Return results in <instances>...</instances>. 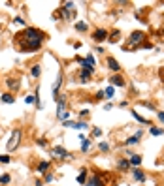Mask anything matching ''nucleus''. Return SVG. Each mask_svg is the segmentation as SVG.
<instances>
[{
	"mask_svg": "<svg viewBox=\"0 0 164 186\" xmlns=\"http://www.w3.org/2000/svg\"><path fill=\"white\" fill-rule=\"evenodd\" d=\"M151 134H153V135H162V134H164V130H162V128H155V126H151Z\"/></svg>",
	"mask_w": 164,
	"mask_h": 186,
	"instance_id": "nucleus-21",
	"label": "nucleus"
},
{
	"mask_svg": "<svg viewBox=\"0 0 164 186\" xmlns=\"http://www.w3.org/2000/svg\"><path fill=\"white\" fill-rule=\"evenodd\" d=\"M6 85H8L9 90H17V89H19V81H17V79H12V77L6 81Z\"/></svg>",
	"mask_w": 164,
	"mask_h": 186,
	"instance_id": "nucleus-12",
	"label": "nucleus"
},
{
	"mask_svg": "<svg viewBox=\"0 0 164 186\" xmlns=\"http://www.w3.org/2000/svg\"><path fill=\"white\" fill-rule=\"evenodd\" d=\"M132 115H134V118H136V120H138V122H141V124H147V120H145V118H144V117H141V115H138V113H136V111H134V113H132Z\"/></svg>",
	"mask_w": 164,
	"mask_h": 186,
	"instance_id": "nucleus-23",
	"label": "nucleus"
},
{
	"mask_svg": "<svg viewBox=\"0 0 164 186\" xmlns=\"http://www.w3.org/2000/svg\"><path fill=\"white\" fill-rule=\"evenodd\" d=\"M140 137H141V130H140V132H138L136 135H132V137H128V139L125 141V145H128V147H130V145H136L138 141H140Z\"/></svg>",
	"mask_w": 164,
	"mask_h": 186,
	"instance_id": "nucleus-10",
	"label": "nucleus"
},
{
	"mask_svg": "<svg viewBox=\"0 0 164 186\" xmlns=\"http://www.w3.org/2000/svg\"><path fill=\"white\" fill-rule=\"evenodd\" d=\"M78 182H81V184L87 182V169H81V173L78 175Z\"/></svg>",
	"mask_w": 164,
	"mask_h": 186,
	"instance_id": "nucleus-18",
	"label": "nucleus"
},
{
	"mask_svg": "<svg viewBox=\"0 0 164 186\" xmlns=\"http://www.w3.org/2000/svg\"><path fill=\"white\" fill-rule=\"evenodd\" d=\"M0 163H9V156L8 154H0Z\"/></svg>",
	"mask_w": 164,
	"mask_h": 186,
	"instance_id": "nucleus-26",
	"label": "nucleus"
},
{
	"mask_svg": "<svg viewBox=\"0 0 164 186\" xmlns=\"http://www.w3.org/2000/svg\"><path fill=\"white\" fill-rule=\"evenodd\" d=\"M144 38H145V34L144 32H132L130 34V38H128V43H126V49H132V47H136V45H140L141 41H144Z\"/></svg>",
	"mask_w": 164,
	"mask_h": 186,
	"instance_id": "nucleus-2",
	"label": "nucleus"
},
{
	"mask_svg": "<svg viewBox=\"0 0 164 186\" xmlns=\"http://www.w3.org/2000/svg\"><path fill=\"white\" fill-rule=\"evenodd\" d=\"M53 154L55 156H60V158H70V152L66 149H62V147H55L53 149Z\"/></svg>",
	"mask_w": 164,
	"mask_h": 186,
	"instance_id": "nucleus-7",
	"label": "nucleus"
},
{
	"mask_svg": "<svg viewBox=\"0 0 164 186\" xmlns=\"http://www.w3.org/2000/svg\"><path fill=\"white\" fill-rule=\"evenodd\" d=\"M93 134H94L96 137H100V135H102V130H100V128H94V132H93Z\"/></svg>",
	"mask_w": 164,
	"mask_h": 186,
	"instance_id": "nucleus-31",
	"label": "nucleus"
},
{
	"mask_svg": "<svg viewBox=\"0 0 164 186\" xmlns=\"http://www.w3.org/2000/svg\"><path fill=\"white\" fill-rule=\"evenodd\" d=\"M21 143V130H13L12 132V139H9V143H8V150H15Z\"/></svg>",
	"mask_w": 164,
	"mask_h": 186,
	"instance_id": "nucleus-3",
	"label": "nucleus"
},
{
	"mask_svg": "<svg viewBox=\"0 0 164 186\" xmlns=\"http://www.w3.org/2000/svg\"><path fill=\"white\" fill-rule=\"evenodd\" d=\"M68 117H70V113H66V111L59 115V118H60V120H68Z\"/></svg>",
	"mask_w": 164,
	"mask_h": 186,
	"instance_id": "nucleus-29",
	"label": "nucleus"
},
{
	"mask_svg": "<svg viewBox=\"0 0 164 186\" xmlns=\"http://www.w3.org/2000/svg\"><path fill=\"white\" fill-rule=\"evenodd\" d=\"M87 23H83V21H78V23H75V30H79V32H87Z\"/></svg>",
	"mask_w": 164,
	"mask_h": 186,
	"instance_id": "nucleus-16",
	"label": "nucleus"
},
{
	"mask_svg": "<svg viewBox=\"0 0 164 186\" xmlns=\"http://www.w3.org/2000/svg\"><path fill=\"white\" fill-rule=\"evenodd\" d=\"M53 181V175H46V182H51Z\"/></svg>",
	"mask_w": 164,
	"mask_h": 186,
	"instance_id": "nucleus-35",
	"label": "nucleus"
},
{
	"mask_svg": "<svg viewBox=\"0 0 164 186\" xmlns=\"http://www.w3.org/2000/svg\"><path fill=\"white\" fill-rule=\"evenodd\" d=\"M38 145H40V147H46L47 143H46V141H43V139H38Z\"/></svg>",
	"mask_w": 164,
	"mask_h": 186,
	"instance_id": "nucleus-33",
	"label": "nucleus"
},
{
	"mask_svg": "<svg viewBox=\"0 0 164 186\" xmlns=\"http://www.w3.org/2000/svg\"><path fill=\"white\" fill-rule=\"evenodd\" d=\"M46 34L38 28H25L23 32L13 36V45L21 51V53H32V51H38L42 47V43L46 41Z\"/></svg>",
	"mask_w": 164,
	"mask_h": 186,
	"instance_id": "nucleus-1",
	"label": "nucleus"
},
{
	"mask_svg": "<svg viewBox=\"0 0 164 186\" xmlns=\"http://www.w3.org/2000/svg\"><path fill=\"white\" fill-rule=\"evenodd\" d=\"M128 167H130L128 160H121V162H119V169H128Z\"/></svg>",
	"mask_w": 164,
	"mask_h": 186,
	"instance_id": "nucleus-22",
	"label": "nucleus"
},
{
	"mask_svg": "<svg viewBox=\"0 0 164 186\" xmlns=\"http://www.w3.org/2000/svg\"><path fill=\"white\" fill-rule=\"evenodd\" d=\"M106 38H108V32H106V28H96V30L93 32V40H94L96 43H102V41H106Z\"/></svg>",
	"mask_w": 164,
	"mask_h": 186,
	"instance_id": "nucleus-4",
	"label": "nucleus"
},
{
	"mask_svg": "<svg viewBox=\"0 0 164 186\" xmlns=\"http://www.w3.org/2000/svg\"><path fill=\"white\" fill-rule=\"evenodd\" d=\"M132 175H134V179H136V181H140V182H144V181H145V173L141 171V169H138V167H134Z\"/></svg>",
	"mask_w": 164,
	"mask_h": 186,
	"instance_id": "nucleus-11",
	"label": "nucleus"
},
{
	"mask_svg": "<svg viewBox=\"0 0 164 186\" xmlns=\"http://www.w3.org/2000/svg\"><path fill=\"white\" fill-rule=\"evenodd\" d=\"M85 186H102V179H100V175H93V177L85 182Z\"/></svg>",
	"mask_w": 164,
	"mask_h": 186,
	"instance_id": "nucleus-8",
	"label": "nucleus"
},
{
	"mask_svg": "<svg viewBox=\"0 0 164 186\" xmlns=\"http://www.w3.org/2000/svg\"><path fill=\"white\" fill-rule=\"evenodd\" d=\"M109 83H111L113 86H125V79L121 77V75H117V73L113 75L111 79H109Z\"/></svg>",
	"mask_w": 164,
	"mask_h": 186,
	"instance_id": "nucleus-9",
	"label": "nucleus"
},
{
	"mask_svg": "<svg viewBox=\"0 0 164 186\" xmlns=\"http://www.w3.org/2000/svg\"><path fill=\"white\" fill-rule=\"evenodd\" d=\"M2 102H4V104H13V102H15V98L9 94V92H6V94H2Z\"/></svg>",
	"mask_w": 164,
	"mask_h": 186,
	"instance_id": "nucleus-15",
	"label": "nucleus"
},
{
	"mask_svg": "<svg viewBox=\"0 0 164 186\" xmlns=\"http://www.w3.org/2000/svg\"><path fill=\"white\" fill-rule=\"evenodd\" d=\"M91 149V139H83V143H81V150L83 152H89Z\"/></svg>",
	"mask_w": 164,
	"mask_h": 186,
	"instance_id": "nucleus-20",
	"label": "nucleus"
},
{
	"mask_svg": "<svg viewBox=\"0 0 164 186\" xmlns=\"http://www.w3.org/2000/svg\"><path fill=\"white\" fill-rule=\"evenodd\" d=\"M13 23H17V25H25V21H23V17H15Z\"/></svg>",
	"mask_w": 164,
	"mask_h": 186,
	"instance_id": "nucleus-30",
	"label": "nucleus"
},
{
	"mask_svg": "<svg viewBox=\"0 0 164 186\" xmlns=\"http://www.w3.org/2000/svg\"><path fill=\"white\" fill-rule=\"evenodd\" d=\"M106 62H108V66H109V70H111L113 73H117V72H121V64H119L113 57H108L106 58Z\"/></svg>",
	"mask_w": 164,
	"mask_h": 186,
	"instance_id": "nucleus-6",
	"label": "nucleus"
},
{
	"mask_svg": "<svg viewBox=\"0 0 164 186\" xmlns=\"http://www.w3.org/2000/svg\"><path fill=\"white\" fill-rule=\"evenodd\" d=\"M0 182H2V184H8V182H9V175H0Z\"/></svg>",
	"mask_w": 164,
	"mask_h": 186,
	"instance_id": "nucleus-27",
	"label": "nucleus"
},
{
	"mask_svg": "<svg viewBox=\"0 0 164 186\" xmlns=\"http://www.w3.org/2000/svg\"><path fill=\"white\" fill-rule=\"evenodd\" d=\"M60 113H64V100H60V104H59V107H57V117H59Z\"/></svg>",
	"mask_w": 164,
	"mask_h": 186,
	"instance_id": "nucleus-24",
	"label": "nucleus"
},
{
	"mask_svg": "<svg viewBox=\"0 0 164 186\" xmlns=\"http://www.w3.org/2000/svg\"><path fill=\"white\" fill-rule=\"evenodd\" d=\"M104 96H108V98H113V86H108V89H106V92H104Z\"/></svg>",
	"mask_w": 164,
	"mask_h": 186,
	"instance_id": "nucleus-25",
	"label": "nucleus"
},
{
	"mask_svg": "<svg viewBox=\"0 0 164 186\" xmlns=\"http://www.w3.org/2000/svg\"><path fill=\"white\" fill-rule=\"evenodd\" d=\"M108 40H109V41H111V43H115V41L119 40V30H113V32H111V34H108Z\"/></svg>",
	"mask_w": 164,
	"mask_h": 186,
	"instance_id": "nucleus-19",
	"label": "nucleus"
},
{
	"mask_svg": "<svg viewBox=\"0 0 164 186\" xmlns=\"http://www.w3.org/2000/svg\"><path fill=\"white\" fill-rule=\"evenodd\" d=\"M157 115H159V120H160V122H164V113H162V111H159Z\"/></svg>",
	"mask_w": 164,
	"mask_h": 186,
	"instance_id": "nucleus-32",
	"label": "nucleus"
},
{
	"mask_svg": "<svg viewBox=\"0 0 164 186\" xmlns=\"http://www.w3.org/2000/svg\"><path fill=\"white\" fill-rule=\"evenodd\" d=\"M47 169H49V162H40V163H38V173H43V175H46Z\"/></svg>",
	"mask_w": 164,
	"mask_h": 186,
	"instance_id": "nucleus-14",
	"label": "nucleus"
},
{
	"mask_svg": "<svg viewBox=\"0 0 164 186\" xmlns=\"http://www.w3.org/2000/svg\"><path fill=\"white\" fill-rule=\"evenodd\" d=\"M40 73H42L40 66H38V64H34V66H32V70H30V75H32V77H40Z\"/></svg>",
	"mask_w": 164,
	"mask_h": 186,
	"instance_id": "nucleus-17",
	"label": "nucleus"
},
{
	"mask_svg": "<svg viewBox=\"0 0 164 186\" xmlns=\"http://www.w3.org/2000/svg\"><path fill=\"white\" fill-rule=\"evenodd\" d=\"M98 149H100V150H108V149H109V145L104 141V143H98Z\"/></svg>",
	"mask_w": 164,
	"mask_h": 186,
	"instance_id": "nucleus-28",
	"label": "nucleus"
},
{
	"mask_svg": "<svg viewBox=\"0 0 164 186\" xmlns=\"http://www.w3.org/2000/svg\"><path fill=\"white\" fill-rule=\"evenodd\" d=\"M96 98H98V100H102V98H104V90L98 92V94H96Z\"/></svg>",
	"mask_w": 164,
	"mask_h": 186,
	"instance_id": "nucleus-34",
	"label": "nucleus"
},
{
	"mask_svg": "<svg viewBox=\"0 0 164 186\" xmlns=\"http://www.w3.org/2000/svg\"><path fill=\"white\" fill-rule=\"evenodd\" d=\"M93 73H94V68H81V72H79V79H81V83H87Z\"/></svg>",
	"mask_w": 164,
	"mask_h": 186,
	"instance_id": "nucleus-5",
	"label": "nucleus"
},
{
	"mask_svg": "<svg viewBox=\"0 0 164 186\" xmlns=\"http://www.w3.org/2000/svg\"><path fill=\"white\" fill-rule=\"evenodd\" d=\"M128 163H130V166H134V167H138L140 163H141V156H138V154H134V156H130Z\"/></svg>",
	"mask_w": 164,
	"mask_h": 186,
	"instance_id": "nucleus-13",
	"label": "nucleus"
}]
</instances>
